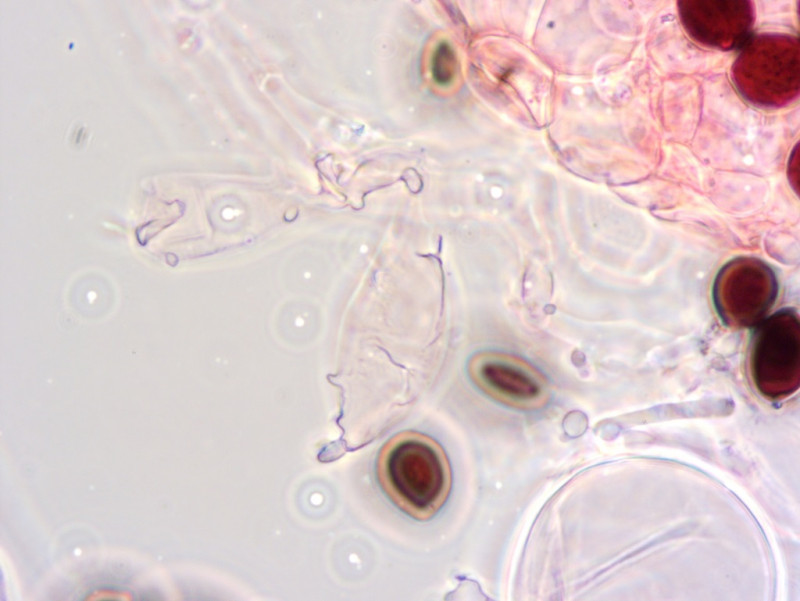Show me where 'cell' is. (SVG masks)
Here are the masks:
<instances>
[{
	"label": "cell",
	"instance_id": "obj_1",
	"mask_svg": "<svg viewBox=\"0 0 800 601\" xmlns=\"http://www.w3.org/2000/svg\"><path fill=\"white\" fill-rule=\"evenodd\" d=\"M380 488L402 512L416 520L434 516L451 489L452 474L442 447L416 431H402L381 447L376 459Z\"/></svg>",
	"mask_w": 800,
	"mask_h": 601
},
{
	"label": "cell",
	"instance_id": "obj_2",
	"mask_svg": "<svg viewBox=\"0 0 800 601\" xmlns=\"http://www.w3.org/2000/svg\"><path fill=\"white\" fill-rule=\"evenodd\" d=\"M732 80L750 102L784 106L799 95L800 43L786 34H761L748 39L731 69Z\"/></svg>",
	"mask_w": 800,
	"mask_h": 601
},
{
	"label": "cell",
	"instance_id": "obj_3",
	"mask_svg": "<svg viewBox=\"0 0 800 601\" xmlns=\"http://www.w3.org/2000/svg\"><path fill=\"white\" fill-rule=\"evenodd\" d=\"M749 366L759 393L769 399L793 394L800 383V321L782 309L762 320L752 336Z\"/></svg>",
	"mask_w": 800,
	"mask_h": 601
},
{
	"label": "cell",
	"instance_id": "obj_4",
	"mask_svg": "<svg viewBox=\"0 0 800 601\" xmlns=\"http://www.w3.org/2000/svg\"><path fill=\"white\" fill-rule=\"evenodd\" d=\"M774 271L762 260L738 257L718 272L712 297L718 316L726 326L756 327L766 318L777 296Z\"/></svg>",
	"mask_w": 800,
	"mask_h": 601
},
{
	"label": "cell",
	"instance_id": "obj_5",
	"mask_svg": "<svg viewBox=\"0 0 800 601\" xmlns=\"http://www.w3.org/2000/svg\"><path fill=\"white\" fill-rule=\"evenodd\" d=\"M677 4L682 25L696 41L730 50L748 40L755 19L753 2L684 0Z\"/></svg>",
	"mask_w": 800,
	"mask_h": 601
},
{
	"label": "cell",
	"instance_id": "obj_6",
	"mask_svg": "<svg viewBox=\"0 0 800 601\" xmlns=\"http://www.w3.org/2000/svg\"><path fill=\"white\" fill-rule=\"evenodd\" d=\"M478 385L489 395L518 408L539 407L545 399L542 380L531 371L504 361H487L474 372Z\"/></svg>",
	"mask_w": 800,
	"mask_h": 601
},
{
	"label": "cell",
	"instance_id": "obj_7",
	"mask_svg": "<svg viewBox=\"0 0 800 601\" xmlns=\"http://www.w3.org/2000/svg\"><path fill=\"white\" fill-rule=\"evenodd\" d=\"M455 55L450 44L440 42L433 53L431 72L434 81L440 86L450 84L455 74Z\"/></svg>",
	"mask_w": 800,
	"mask_h": 601
}]
</instances>
